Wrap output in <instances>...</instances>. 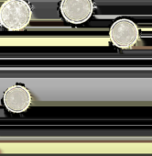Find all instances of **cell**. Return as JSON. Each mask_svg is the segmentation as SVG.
<instances>
[{"label":"cell","mask_w":152,"mask_h":156,"mask_svg":"<svg viewBox=\"0 0 152 156\" xmlns=\"http://www.w3.org/2000/svg\"><path fill=\"white\" fill-rule=\"evenodd\" d=\"M32 20V9L26 0H6L0 6V26L9 31L26 29Z\"/></svg>","instance_id":"1"},{"label":"cell","mask_w":152,"mask_h":156,"mask_svg":"<svg viewBox=\"0 0 152 156\" xmlns=\"http://www.w3.org/2000/svg\"><path fill=\"white\" fill-rule=\"evenodd\" d=\"M109 41L116 48L129 50L133 48L140 39L138 26L128 19L116 20L109 29Z\"/></svg>","instance_id":"2"},{"label":"cell","mask_w":152,"mask_h":156,"mask_svg":"<svg viewBox=\"0 0 152 156\" xmlns=\"http://www.w3.org/2000/svg\"><path fill=\"white\" fill-rule=\"evenodd\" d=\"M59 9L66 22L72 25H80L91 19L95 4L93 0H61Z\"/></svg>","instance_id":"3"},{"label":"cell","mask_w":152,"mask_h":156,"mask_svg":"<svg viewBox=\"0 0 152 156\" xmlns=\"http://www.w3.org/2000/svg\"><path fill=\"white\" fill-rule=\"evenodd\" d=\"M31 102V93L22 84H15L9 87L2 97V104L5 108L15 114L23 113L28 110Z\"/></svg>","instance_id":"4"}]
</instances>
